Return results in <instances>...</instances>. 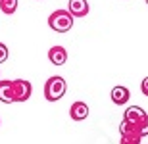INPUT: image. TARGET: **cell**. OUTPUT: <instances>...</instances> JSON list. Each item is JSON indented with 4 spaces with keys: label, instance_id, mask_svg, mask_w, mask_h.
<instances>
[{
    "label": "cell",
    "instance_id": "cell-2",
    "mask_svg": "<svg viewBox=\"0 0 148 144\" xmlns=\"http://www.w3.org/2000/svg\"><path fill=\"white\" fill-rule=\"evenodd\" d=\"M66 90H67L66 79L60 77V75H54L44 83V98L48 102H58V100L64 98Z\"/></svg>",
    "mask_w": 148,
    "mask_h": 144
},
{
    "label": "cell",
    "instance_id": "cell-11",
    "mask_svg": "<svg viewBox=\"0 0 148 144\" xmlns=\"http://www.w3.org/2000/svg\"><path fill=\"white\" fill-rule=\"evenodd\" d=\"M0 10L4 14H14L17 10V0H2L0 2Z\"/></svg>",
    "mask_w": 148,
    "mask_h": 144
},
{
    "label": "cell",
    "instance_id": "cell-3",
    "mask_svg": "<svg viewBox=\"0 0 148 144\" xmlns=\"http://www.w3.org/2000/svg\"><path fill=\"white\" fill-rule=\"evenodd\" d=\"M123 119L129 121L131 125L138 127V131L143 133V136H148V113L140 108V106H131L127 108L123 113Z\"/></svg>",
    "mask_w": 148,
    "mask_h": 144
},
{
    "label": "cell",
    "instance_id": "cell-4",
    "mask_svg": "<svg viewBox=\"0 0 148 144\" xmlns=\"http://www.w3.org/2000/svg\"><path fill=\"white\" fill-rule=\"evenodd\" d=\"M119 144H140L143 140V133L138 131V127L131 125L125 119L119 123Z\"/></svg>",
    "mask_w": 148,
    "mask_h": 144
},
{
    "label": "cell",
    "instance_id": "cell-1",
    "mask_svg": "<svg viewBox=\"0 0 148 144\" xmlns=\"http://www.w3.org/2000/svg\"><path fill=\"white\" fill-rule=\"evenodd\" d=\"M75 17L69 14V10H56L48 16V27L56 33H67L73 27Z\"/></svg>",
    "mask_w": 148,
    "mask_h": 144
},
{
    "label": "cell",
    "instance_id": "cell-7",
    "mask_svg": "<svg viewBox=\"0 0 148 144\" xmlns=\"http://www.w3.org/2000/svg\"><path fill=\"white\" fill-rule=\"evenodd\" d=\"M48 60H50L52 66H64L67 61V50L60 44L52 46V48L48 50Z\"/></svg>",
    "mask_w": 148,
    "mask_h": 144
},
{
    "label": "cell",
    "instance_id": "cell-12",
    "mask_svg": "<svg viewBox=\"0 0 148 144\" xmlns=\"http://www.w3.org/2000/svg\"><path fill=\"white\" fill-rule=\"evenodd\" d=\"M8 60V46L4 42H0V63H4Z\"/></svg>",
    "mask_w": 148,
    "mask_h": 144
},
{
    "label": "cell",
    "instance_id": "cell-15",
    "mask_svg": "<svg viewBox=\"0 0 148 144\" xmlns=\"http://www.w3.org/2000/svg\"><path fill=\"white\" fill-rule=\"evenodd\" d=\"M0 2H2V0H0Z\"/></svg>",
    "mask_w": 148,
    "mask_h": 144
},
{
    "label": "cell",
    "instance_id": "cell-8",
    "mask_svg": "<svg viewBox=\"0 0 148 144\" xmlns=\"http://www.w3.org/2000/svg\"><path fill=\"white\" fill-rule=\"evenodd\" d=\"M69 115H71L73 121H83V119H87V117H88V106H87V102H81V100L73 102L71 108H69Z\"/></svg>",
    "mask_w": 148,
    "mask_h": 144
},
{
    "label": "cell",
    "instance_id": "cell-9",
    "mask_svg": "<svg viewBox=\"0 0 148 144\" xmlns=\"http://www.w3.org/2000/svg\"><path fill=\"white\" fill-rule=\"evenodd\" d=\"M67 10L71 14L73 17H85L88 14V2L87 0H69V4H67Z\"/></svg>",
    "mask_w": 148,
    "mask_h": 144
},
{
    "label": "cell",
    "instance_id": "cell-13",
    "mask_svg": "<svg viewBox=\"0 0 148 144\" xmlns=\"http://www.w3.org/2000/svg\"><path fill=\"white\" fill-rule=\"evenodd\" d=\"M140 90H143L144 96H148V77L143 79V83H140Z\"/></svg>",
    "mask_w": 148,
    "mask_h": 144
},
{
    "label": "cell",
    "instance_id": "cell-10",
    "mask_svg": "<svg viewBox=\"0 0 148 144\" xmlns=\"http://www.w3.org/2000/svg\"><path fill=\"white\" fill-rule=\"evenodd\" d=\"M0 102H4V104H12L14 102L12 81H0Z\"/></svg>",
    "mask_w": 148,
    "mask_h": 144
},
{
    "label": "cell",
    "instance_id": "cell-5",
    "mask_svg": "<svg viewBox=\"0 0 148 144\" xmlns=\"http://www.w3.org/2000/svg\"><path fill=\"white\" fill-rule=\"evenodd\" d=\"M12 87H14V102H27L33 94V87L25 79H14Z\"/></svg>",
    "mask_w": 148,
    "mask_h": 144
},
{
    "label": "cell",
    "instance_id": "cell-14",
    "mask_svg": "<svg viewBox=\"0 0 148 144\" xmlns=\"http://www.w3.org/2000/svg\"><path fill=\"white\" fill-rule=\"evenodd\" d=\"M144 2H146V4H148V0H144Z\"/></svg>",
    "mask_w": 148,
    "mask_h": 144
},
{
    "label": "cell",
    "instance_id": "cell-6",
    "mask_svg": "<svg viewBox=\"0 0 148 144\" xmlns=\"http://www.w3.org/2000/svg\"><path fill=\"white\" fill-rule=\"evenodd\" d=\"M110 98H112V102H114L115 106H123V104L129 102V98H131V90L127 89V87H123V85H117V87L112 89Z\"/></svg>",
    "mask_w": 148,
    "mask_h": 144
}]
</instances>
